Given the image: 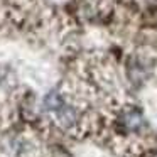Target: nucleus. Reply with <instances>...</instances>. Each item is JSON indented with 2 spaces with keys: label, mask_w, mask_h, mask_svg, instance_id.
I'll use <instances>...</instances> for the list:
<instances>
[{
  "label": "nucleus",
  "mask_w": 157,
  "mask_h": 157,
  "mask_svg": "<svg viewBox=\"0 0 157 157\" xmlns=\"http://www.w3.org/2000/svg\"><path fill=\"white\" fill-rule=\"evenodd\" d=\"M64 103H66L64 98H63L58 91H49L48 95L44 96V100H42V106H44V110L49 113H56Z\"/></svg>",
  "instance_id": "f257e3e1"
}]
</instances>
